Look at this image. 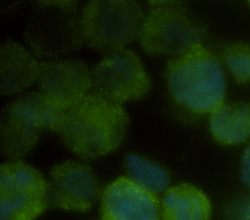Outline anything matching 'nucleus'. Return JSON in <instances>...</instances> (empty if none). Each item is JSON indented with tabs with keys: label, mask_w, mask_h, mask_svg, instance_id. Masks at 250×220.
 I'll return each instance as SVG.
<instances>
[{
	"label": "nucleus",
	"mask_w": 250,
	"mask_h": 220,
	"mask_svg": "<svg viewBox=\"0 0 250 220\" xmlns=\"http://www.w3.org/2000/svg\"><path fill=\"white\" fill-rule=\"evenodd\" d=\"M249 3H250V2H249Z\"/></svg>",
	"instance_id": "6ab92c4d"
},
{
	"label": "nucleus",
	"mask_w": 250,
	"mask_h": 220,
	"mask_svg": "<svg viewBox=\"0 0 250 220\" xmlns=\"http://www.w3.org/2000/svg\"><path fill=\"white\" fill-rule=\"evenodd\" d=\"M129 118L121 104L89 92L64 109L56 132L83 159H96L114 151L123 141Z\"/></svg>",
	"instance_id": "f257e3e1"
},
{
	"label": "nucleus",
	"mask_w": 250,
	"mask_h": 220,
	"mask_svg": "<svg viewBox=\"0 0 250 220\" xmlns=\"http://www.w3.org/2000/svg\"><path fill=\"white\" fill-rule=\"evenodd\" d=\"M81 13L75 1H40L30 12L24 40L38 57L59 59L83 45Z\"/></svg>",
	"instance_id": "7ed1b4c3"
},
{
	"label": "nucleus",
	"mask_w": 250,
	"mask_h": 220,
	"mask_svg": "<svg viewBox=\"0 0 250 220\" xmlns=\"http://www.w3.org/2000/svg\"><path fill=\"white\" fill-rule=\"evenodd\" d=\"M241 181L245 186L250 187V144L241 156Z\"/></svg>",
	"instance_id": "f3484780"
},
{
	"label": "nucleus",
	"mask_w": 250,
	"mask_h": 220,
	"mask_svg": "<svg viewBox=\"0 0 250 220\" xmlns=\"http://www.w3.org/2000/svg\"><path fill=\"white\" fill-rule=\"evenodd\" d=\"M209 129L213 138L223 145H233L250 137V105L223 103L210 113Z\"/></svg>",
	"instance_id": "4468645a"
},
{
	"label": "nucleus",
	"mask_w": 250,
	"mask_h": 220,
	"mask_svg": "<svg viewBox=\"0 0 250 220\" xmlns=\"http://www.w3.org/2000/svg\"><path fill=\"white\" fill-rule=\"evenodd\" d=\"M249 208H247V211H246V217L244 220H250V205L248 206Z\"/></svg>",
	"instance_id": "a211bd4d"
},
{
	"label": "nucleus",
	"mask_w": 250,
	"mask_h": 220,
	"mask_svg": "<svg viewBox=\"0 0 250 220\" xmlns=\"http://www.w3.org/2000/svg\"><path fill=\"white\" fill-rule=\"evenodd\" d=\"M84 45L105 54L140 38L146 15L135 1L93 0L81 10Z\"/></svg>",
	"instance_id": "39448f33"
},
{
	"label": "nucleus",
	"mask_w": 250,
	"mask_h": 220,
	"mask_svg": "<svg viewBox=\"0 0 250 220\" xmlns=\"http://www.w3.org/2000/svg\"><path fill=\"white\" fill-rule=\"evenodd\" d=\"M149 88V77L141 58L127 48L105 54L91 69L90 92L115 103L140 99Z\"/></svg>",
	"instance_id": "6e6552de"
},
{
	"label": "nucleus",
	"mask_w": 250,
	"mask_h": 220,
	"mask_svg": "<svg viewBox=\"0 0 250 220\" xmlns=\"http://www.w3.org/2000/svg\"><path fill=\"white\" fill-rule=\"evenodd\" d=\"M48 184L42 174L20 160L0 168V220H34L46 207Z\"/></svg>",
	"instance_id": "0eeeda50"
},
{
	"label": "nucleus",
	"mask_w": 250,
	"mask_h": 220,
	"mask_svg": "<svg viewBox=\"0 0 250 220\" xmlns=\"http://www.w3.org/2000/svg\"><path fill=\"white\" fill-rule=\"evenodd\" d=\"M63 111L41 92L15 98L4 106L0 116L2 153L12 160L26 155L45 129L56 132Z\"/></svg>",
	"instance_id": "20e7f679"
},
{
	"label": "nucleus",
	"mask_w": 250,
	"mask_h": 220,
	"mask_svg": "<svg viewBox=\"0 0 250 220\" xmlns=\"http://www.w3.org/2000/svg\"><path fill=\"white\" fill-rule=\"evenodd\" d=\"M102 220H159L161 205L153 195L122 176L111 182L103 192Z\"/></svg>",
	"instance_id": "9b49d317"
},
{
	"label": "nucleus",
	"mask_w": 250,
	"mask_h": 220,
	"mask_svg": "<svg viewBox=\"0 0 250 220\" xmlns=\"http://www.w3.org/2000/svg\"><path fill=\"white\" fill-rule=\"evenodd\" d=\"M222 56L237 83L250 82V44L241 42L228 44L223 49Z\"/></svg>",
	"instance_id": "dca6fc26"
},
{
	"label": "nucleus",
	"mask_w": 250,
	"mask_h": 220,
	"mask_svg": "<svg viewBox=\"0 0 250 220\" xmlns=\"http://www.w3.org/2000/svg\"><path fill=\"white\" fill-rule=\"evenodd\" d=\"M127 177L142 189L157 195L165 193L170 187V174L161 165L137 154L124 157Z\"/></svg>",
	"instance_id": "2eb2a0df"
},
{
	"label": "nucleus",
	"mask_w": 250,
	"mask_h": 220,
	"mask_svg": "<svg viewBox=\"0 0 250 220\" xmlns=\"http://www.w3.org/2000/svg\"><path fill=\"white\" fill-rule=\"evenodd\" d=\"M205 29L179 3L152 1L146 15L140 44L151 55H180L201 43Z\"/></svg>",
	"instance_id": "423d86ee"
},
{
	"label": "nucleus",
	"mask_w": 250,
	"mask_h": 220,
	"mask_svg": "<svg viewBox=\"0 0 250 220\" xmlns=\"http://www.w3.org/2000/svg\"><path fill=\"white\" fill-rule=\"evenodd\" d=\"M36 82L43 94L66 109L90 92L91 69L75 59L41 61Z\"/></svg>",
	"instance_id": "9d476101"
},
{
	"label": "nucleus",
	"mask_w": 250,
	"mask_h": 220,
	"mask_svg": "<svg viewBox=\"0 0 250 220\" xmlns=\"http://www.w3.org/2000/svg\"><path fill=\"white\" fill-rule=\"evenodd\" d=\"M47 184L49 207L83 212L90 209L103 195L92 168L73 161L54 165Z\"/></svg>",
	"instance_id": "1a4fd4ad"
},
{
	"label": "nucleus",
	"mask_w": 250,
	"mask_h": 220,
	"mask_svg": "<svg viewBox=\"0 0 250 220\" xmlns=\"http://www.w3.org/2000/svg\"><path fill=\"white\" fill-rule=\"evenodd\" d=\"M163 220H209L211 203L207 196L189 183L170 187L160 202Z\"/></svg>",
	"instance_id": "ddd939ff"
},
{
	"label": "nucleus",
	"mask_w": 250,
	"mask_h": 220,
	"mask_svg": "<svg viewBox=\"0 0 250 220\" xmlns=\"http://www.w3.org/2000/svg\"><path fill=\"white\" fill-rule=\"evenodd\" d=\"M164 77L174 102L191 114L211 113L225 103V72L218 57L202 42L171 58Z\"/></svg>",
	"instance_id": "f03ea898"
},
{
	"label": "nucleus",
	"mask_w": 250,
	"mask_h": 220,
	"mask_svg": "<svg viewBox=\"0 0 250 220\" xmlns=\"http://www.w3.org/2000/svg\"><path fill=\"white\" fill-rule=\"evenodd\" d=\"M40 62L20 43L6 40L0 45V92L12 95L37 81Z\"/></svg>",
	"instance_id": "f8f14e48"
}]
</instances>
